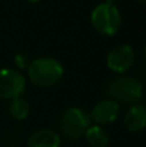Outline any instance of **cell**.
I'll return each instance as SVG.
<instances>
[{
	"mask_svg": "<svg viewBox=\"0 0 146 147\" xmlns=\"http://www.w3.org/2000/svg\"><path fill=\"white\" fill-rule=\"evenodd\" d=\"M116 1H117V0H106V3H107V4H112V6H115Z\"/></svg>",
	"mask_w": 146,
	"mask_h": 147,
	"instance_id": "13",
	"label": "cell"
},
{
	"mask_svg": "<svg viewBox=\"0 0 146 147\" xmlns=\"http://www.w3.org/2000/svg\"><path fill=\"white\" fill-rule=\"evenodd\" d=\"M123 124L130 133H138L145 129L146 109L142 104H133L123 117Z\"/></svg>",
	"mask_w": 146,
	"mask_h": 147,
	"instance_id": "8",
	"label": "cell"
},
{
	"mask_svg": "<svg viewBox=\"0 0 146 147\" xmlns=\"http://www.w3.org/2000/svg\"><path fill=\"white\" fill-rule=\"evenodd\" d=\"M26 90V79L24 76L12 69L0 70V97L1 98H16L20 97Z\"/></svg>",
	"mask_w": 146,
	"mask_h": 147,
	"instance_id": "5",
	"label": "cell"
},
{
	"mask_svg": "<svg viewBox=\"0 0 146 147\" xmlns=\"http://www.w3.org/2000/svg\"><path fill=\"white\" fill-rule=\"evenodd\" d=\"M136 1H145V0H136Z\"/></svg>",
	"mask_w": 146,
	"mask_h": 147,
	"instance_id": "15",
	"label": "cell"
},
{
	"mask_svg": "<svg viewBox=\"0 0 146 147\" xmlns=\"http://www.w3.org/2000/svg\"><path fill=\"white\" fill-rule=\"evenodd\" d=\"M119 111H120V107H119L117 103H115L110 98L109 100H102L93 107V110L90 113V117L96 121L97 124L105 126V124L113 123L117 119Z\"/></svg>",
	"mask_w": 146,
	"mask_h": 147,
	"instance_id": "7",
	"label": "cell"
},
{
	"mask_svg": "<svg viewBox=\"0 0 146 147\" xmlns=\"http://www.w3.org/2000/svg\"><path fill=\"white\" fill-rule=\"evenodd\" d=\"M27 1H29V3H37L39 0H27Z\"/></svg>",
	"mask_w": 146,
	"mask_h": 147,
	"instance_id": "14",
	"label": "cell"
},
{
	"mask_svg": "<svg viewBox=\"0 0 146 147\" xmlns=\"http://www.w3.org/2000/svg\"><path fill=\"white\" fill-rule=\"evenodd\" d=\"M27 147H60V137L50 129H42L29 137Z\"/></svg>",
	"mask_w": 146,
	"mask_h": 147,
	"instance_id": "9",
	"label": "cell"
},
{
	"mask_svg": "<svg viewBox=\"0 0 146 147\" xmlns=\"http://www.w3.org/2000/svg\"><path fill=\"white\" fill-rule=\"evenodd\" d=\"M60 131L69 140H77L85 136L88 129L90 127L89 114L82 109L69 107L60 116Z\"/></svg>",
	"mask_w": 146,
	"mask_h": 147,
	"instance_id": "4",
	"label": "cell"
},
{
	"mask_svg": "<svg viewBox=\"0 0 146 147\" xmlns=\"http://www.w3.org/2000/svg\"><path fill=\"white\" fill-rule=\"evenodd\" d=\"M142 84L138 79L130 76H119L112 79L107 83L106 94L115 103L125 104H138L142 98Z\"/></svg>",
	"mask_w": 146,
	"mask_h": 147,
	"instance_id": "2",
	"label": "cell"
},
{
	"mask_svg": "<svg viewBox=\"0 0 146 147\" xmlns=\"http://www.w3.org/2000/svg\"><path fill=\"white\" fill-rule=\"evenodd\" d=\"M9 111L12 114L13 119L16 120H24L29 113H30V104L27 100H24L23 97H16L12 100L10 103V107H9Z\"/></svg>",
	"mask_w": 146,
	"mask_h": 147,
	"instance_id": "11",
	"label": "cell"
},
{
	"mask_svg": "<svg viewBox=\"0 0 146 147\" xmlns=\"http://www.w3.org/2000/svg\"><path fill=\"white\" fill-rule=\"evenodd\" d=\"M85 137L92 147H106L110 142L109 133L100 126H90L85 133Z\"/></svg>",
	"mask_w": 146,
	"mask_h": 147,
	"instance_id": "10",
	"label": "cell"
},
{
	"mask_svg": "<svg viewBox=\"0 0 146 147\" xmlns=\"http://www.w3.org/2000/svg\"><path fill=\"white\" fill-rule=\"evenodd\" d=\"M27 73L33 84L50 87L57 84L63 77V66L53 57H40L30 61Z\"/></svg>",
	"mask_w": 146,
	"mask_h": 147,
	"instance_id": "1",
	"label": "cell"
},
{
	"mask_svg": "<svg viewBox=\"0 0 146 147\" xmlns=\"http://www.w3.org/2000/svg\"><path fill=\"white\" fill-rule=\"evenodd\" d=\"M90 22L97 33L103 36H112L119 32L122 24V16L116 6L100 3L93 9Z\"/></svg>",
	"mask_w": 146,
	"mask_h": 147,
	"instance_id": "3",
	"label": "cell"
},
{
	"mask_svg": "<svg viewBox=\"0 0 146 147\" xmlns=\"http://www.w3.org/2000/svg\"><path fill=\"white\" fill-rule=\"evenodd\" d=\"M135 59L136 53L129 45H119L109 51L106 63L112 71L125 73L135 64Z\"/></svg>",
	"mask_w": 146,
	"mask_h": 147,
	"instance_id": "6",
	"label": "cell"
},
{
	"mask_svg": "<svg viewBox=\"0 0 146 147\" xmlns=\"http://www.w3.org/2000/svg\"><path fill=\"white\" fill-rule=\"evenodd\" d=\"M14 63H16L17 67H20V69H27L29 64H30V60H29L27 54L20 53V54H17V56L14 57Z\"/></svg>",
	"mask_w": 146,
	"mask_h": 147,
	"instance_id": "12",
	"label": "cell"
}]
</instances>
